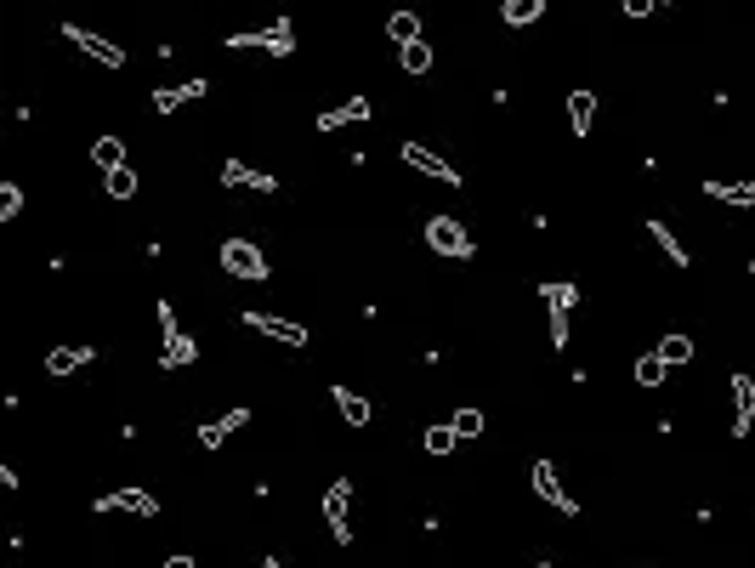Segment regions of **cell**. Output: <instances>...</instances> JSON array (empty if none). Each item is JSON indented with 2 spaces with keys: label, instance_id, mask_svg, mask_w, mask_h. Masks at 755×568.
Here are the masks:
<instances>
[{
  "label": "cell",
  "instance_id": "obj_1",
  "mask_svg": "<svg viewBox=\"0 0 755 568\" xmlns=\"http://www.w3.org/2000/svg\"><path fill=\"white\" fill-rule=\"evenodd\" d=\"M154 319H159V364H165V370H188L199 358V341L182 330L171 302H154Z\"/></svg>",
  "mask_w": 755,
  "mask_h": 568
},
{
  "label": "cell",
  "instance_id": "obj_2",
  "mask_svg": "<svg viewBox=\"0 0 755 568\" xmlns=\"http://www.w3.org/2000/svg\"><path fill=\"white\" fill-rule=\"evenodd\" d=\"M228 52H273V57H296V23L273 18L267 29H233Z\"/></svg>",
  "mask_w": 755,
  "mask_h": 568
},
{
  "label": "cell",
  "instance_id": "obj_3",
  "mask_svg": "<svg viewBox=\"0 0 755 568\" xmlns=\"http://www.w3.org/2000/svg\"><path fill=\"white\" fill-rule=\"evenodd\" d=\"M540 302L545 313H551V347H568V336H574V307H580V284H540Z\"/></svg>",
  "mask_w": 755,
  "mask_h": 568
},
{
  "label": "cell",
  "instance_id": "obj_4",
  "mask_svg": "<svg viewBox=\"0 0 755 568\" xmlns=\"http://www.w3.org/2000/svg\"><path fill=\"white\" fill-rule=\"evenodd\" d=\"M426 245H432V256H455V262H472L477 256V239L455 216H432V222H426Z\"/></svg>",
  "mask_w": 755,
  "mask_h": 568
},
{
  "label": "cell",
  "instance_id": "obj_5",
  "mask_svg": "<svg viewBox=\"0 0 755 568\" xmlns=\"http://www.w3.org/2000/svg\"><path fill=\"white\" fill-rule=\"evenodd\" d=\"M222 267H228V279H245V284H262L273 273L256 239H222Z\"/></svg>",
  "mask_w": 755,
  "mask_h": 568
},
{
  "label": "cell",
  "instance_id": "obj_6",
  "mask_svg": "<svg viewBox=\"0 0 755 568\" xmlns=\"http://www.w3.org/2000/svg\"><path fill=\"white\" fill-rule=\"evenodd\" d=\"M63 40H69L74 52H86L97 69H125V52L114 46L108 35H97V29H86V23H63Z\"/></svg>",
  "mask_w": 755,
  "mask_h": 568
},
{
  "label": "cell",
  "instance_id": "obj_7",
  "mask_svg": "<svg viewBox=\"0 0 755 568\" xmlns=\"http://www.w3.org/2000/svg\"><path fill=\"white\" fill-rule=\"evenodd\" d=\"M239 324L256 330V336H267V341H279V347H307V330H301L296 319H279V313H256V307H245Z\"/></svg>",
  "mask_w": 755,
  "mask_h": 568
},
{
  "label": "cell",
  "instance_id": "obj_8",
  "mask_svg": "<svg viewBox=\"0 0 755 568\" xmlns=\"http://www.w3.org/2000/svg\"><path fill=\"white\" fill-rule=\"evenodd\" d=\"M324 523H330L335 546H352V483L347 478H335L324 489Z\"/></svg>",
  "mask_w": 755,
  "mask_h": 568
},
{
  "label": "cell",
  "instance_id": "obj_9",
  "mask_svg": "<svg viewBox=\"0 0 755 568\" xmlns=\"http://www.w3.org/2000/svg\"><path fill=\"white\" fill-rule=\"evenodd\" d=\"M528 483H534V495L551 506V512H562V517H580V500L562 489V478H557V466L551 461H534V472H528Z\"/></svg>",
  "mask_w": 755,
  "mask_h": 568
},
{
  "label": "cell",
  "instance_id": "obj_10",
  "mask_svg": "<svg viewBox=\"0 0 755 568\" xmlns=\"http://www.w3.org/2000/svg\"><path fill=\"white\" fill-rule=\"evenodd\" d=\"M398 160H404L409 171H421V177H432V182H455V188H460V171H455L449 160H443V154H432L426 142H404V148H398Z\"/></svg>",
  "mask_w": 755,
  "mask_h": 568
},
{
  "label": "cell",
  "instance_id": "obj_11",
  "mask_svg": "<svg viewBox=\"0 0 755 568\" xmlns=\"http://www.w3.org/2000/svg\"><path fill=\"white\" fill-rule=\"evenodd\" d=\"M91 512H137V517H159V500L148 495V489H114V495H97L91 500Z\"/></svg>",
  "mask_w": 755,
  "mask_h": 568
},
{
  "label": "cell",
  "instance_id": "obj_12",
  "mask_svg": "<svg viewBox=\"0 0 755 568\" xmlns=\"http://www.w3.org/2000/svg\"><path fill=\"white\" fill-rule=\"evenodd\" d=\"M727 392H733V438H750V426H755V381L750 375H727Z\"/></svg>",
  "mask_w": 755,
  "mask_h": 568
},
{
  "label": "cell",
  "instance_id": "obj_13",
  "mask_svg": "<svg viewBox=\"0 0 755 568\" xmlns=\"http://www.w3.org/2000/svg\"><path fill=\"white\" fill-rule=\"evenodd\" d=\"M222 188H245V194H279V182L267 177V171H256V165H245V160H228L222 165Z\"/></svg>",
  "mask_w": 755,
  "mask_h": 568
},
{
  "label": "cell",
  "instance_id": "obj_14",
  "mask_svg": "<svg viewBox=\"0 0 755 568\" xmlns=\"http://www.w3.org/2000/svg\"><path fill=\"white\" fill-rule=\"evenodd\" d=\"M205 91H211V80H182V86H159L154 91V108L159 114H176V108H188V103H199V97H205Z\"/></svg>",
  "mask_w": 755,
  "mask_h": 568
},
{
  "label": "cell",
  "instance_id": "obj_15",
  "mask_svg": "<svg viewBox=\"0 0 755 568\" xmlns=\"http://www.w3.org/2000/svg\"><path fill=\"white\" fill-rule=\"evenodd\" d=\"M704 194L716 199V205H727V211H755V177L750 182H704Z\"/></svg>",
  "mask_w": 755,
  "mask_h": 568
},
{
  "label": "cell",
  "instance_id": "obj_16",
  "mask_svg": "<svg viewBox=\"0 0 755 568\" xmlns=\"http://www.w3.org/2000/svg\"><path fill=\"white\" fill-rule=\"evenodd\" d=\"M245 421H250V409H245V404H239V409H228L222 421H205V426L194 432V438H199V449H222V444H228V438H233V432H239Z\"/></svg>",
  "mask_w": 755,
  "mask_h": 568
},
{
  "label": "cell",
  "instance_id": "obj_17",
  "mask_svg": "<svg viewBox=\"0 0 755 568\" xmlns=\"http://www.w3.org/2000/svg\"><path fill=\"white\" fill-rule=\"evenodd\" d=\"M91 347H52V353H46V375H52V381H69V375H80L91 364Z\"/></svg>",
  "mask_w": 755,
  "mask_h": 568
},
{
  "label": "cell",
  "instance_id": "obj_18",
  "mask_svg": "<svg viewBox=\"0 0 755 568\" xmlns=\"http://www.w3.org/2000/svg\"><path fill=\"white\" fill-rule=\"evenodd\" d=\"M369 114H375V108H369L364 97H347V103H335L318 114V131H341V125H358V120H369Z\"/></svg>",
  "mask_w": 755,
  "mask_h": 568
},
{
  "label": "cell",
  "instance_id": "obj_19",
  "mask_svg": "<svg viewBox=\"0 0 755 568\" xmlns=\"http://www.w3.org/2000/svg\"><path fill=\"white\" fill-rule=\"evenodd\" d=\"M330 398H335V409H341V421H347V426H369V415H375V409H369V398H364V392L341 387V381H335V387H330Z\"/></svg>",
  "mask_w": 755,
  "mask_h": 568
},
{
  "label": "cell",
  "instance_id": "obj_20",
  "mask_svg": "<svg viewBox=\"0 0 755 568\" xmlns=\"http://www.w3.org/2000/svg\"><path fill=\"white\" fill-rule=\"evenodd\" d=\"M545 6H551V0H500V23H506V29H528V23L545 18Z\"/></svg>",
  "mask_w": 755,
  "mask_h": 568
},
{
  "label": "cell",
  "instance_id": "obj_21",
  "mask_svg": "<svg viewBox=\"0 0 755 568\" xmlns=\"http://www.w3.org/2000/svg\"><path fill=\"white\" fill-rule=\"evenodd\" d=\"M568 125H574V137H591V125H597V97L591 91H568Z\"/></svg>",
  "mask_w": 755,
  "mask_h": 568
},
{
  "label": "cell",
  "instance_id": "obj_22",
  "mask_svg": "<svg viewBox=\"0 0 755 568\" xmlns=\"http://www.w3.org/2000/svg\"><path fill=\"white\" fill-rule=\"evenodd\" d=\"M455 444H460V432H455L449 421H432V426L421 432V449L432 455V461H443V455H455Z\"/></svg>",
  "mask_w": 755,
  "mask_h": 568
},
{
  "label": "cell",
  "instance_id": "obj_23",
  "mask_svg": "<svg viewBox=\"0 0 755 568\" xmlns=\"http://www.w3.org/2000/svg\"><path fill=\"white\" fill-rule=\"evenodd\" d=\"M648 239H653V245H659V250H665V256H670V262H676V267H693V250H687L682 239H676V233H670L665 222H659V216H653V222H648Z\"/></svg>",
  "mask_w": 755,
  "mask_h": 568
},
{
  "label": "cell",
  "instance_id": "obj_24",
  "mask_svg": "<svg viewBox=\"0 0 755 568\" xmlns=\"http://www.w3.org/2000/svg\"><path fill=\"white\" fill-rule=\"evenodd\" d=\"M387 35H392V46L404 52V46H415L421 40V12H392L387 18Z\"/></svg>",
  "mask_w": 755,
  "mask_h": 568
},
{
  "label": "cell",
  "instance_id": "obj_25",
  "mask_svg": "<svg viewBox=\"0 0 755 568\" xmlns=\"http://www.w3.org/2000/svg\"><path fill=\"white\" fill-rule=\"evenodd\" d=\"M659 358H665L670 370H682V364H693V336H687V330H670V336L659 341Z\"/></svg>",
  "mask_w": 755,
  "mask_h": 568
},
{
  "label": "cell",
  "instance_id": "obj_26",
  "mask_svg": "<svg viewBox=\"0 0 755 568\" xmlns=\"http://www.w3.org/2000/svg\"><path fill=\"white\" fill-rule=\"evenodd\" d=\"M665 375H670V364H665V358H659V353H642V358H636V387H665Z\"/></svg>",
  "mask_w": 755,
  "mask_h": 568
},
{
  "label": "cell",
  "instance_id": "obj_27",
  "mask_svg": "<svg viewBox=\"0 0 755 568\" xmlns=\"http://www.w3.org/2000/svg\"><path fill=\"white\" fill-rule=\"evenodd\" d=\"M91 160L103 165V171H120V165H131V160H125V142H120V137H97V142H91Z\"/></svg>",
  "mask_w": 755,
  "mask_h": 568
},
{
  "label": "cell",
  "instance_id": "obj_28",
  "mask_svg": "<svg viewBox=\"0 0 755 568\" xmlns=\"http://www.w3.org/2000/svg\"><path fill=\"white\" fill-rule=\"evenodd\" d=\"M449 426H455L460 444H466V438H483V426H489V421H483V409L466 404V409H455V415H449Z\"/></svg>",
  "mask_w": 755,
  "mask_h": 568
},
{
  "label": "cell",
  "instance_id": "obj_29",
  "mask_svg": "<svg viewBox=\"0 0 755 568\" xmlns=\"http://www.w3.org/2000/svg\"><path fill=\"white\" fill-rule=\"evenodd\" d=\"M398 69H404V74H426V69H432V46H426V40L404 46V52H398Z\"/></svg>",
  "mask_w": 755,
  "mask_h": 568
},
{
  "label": "cell",
  "instance_id": "obj_30",
  "mask_svg": "<svg viewBox=\"0 0 755 568\" xmlns=\"http://www.w3.org/2000/svg\"><path fill=\"white\" fill-rule=\"evenodd\" d=\"M108 199H137V165L108 171Z\"/></svg>",
  "mask_w": 755,
  "mask_h": 568
},
{
  "label": "cell",
  "instance_id": "obj_31",
  "mask_svg": "<svg viewBox=\"0 0 755 568\" xmlns=\"http://www.w3.org/2000/svg\"><path fill=\"white\" fill-rule=\"evenodd\" d=\"M23 216V188L18 182H0V222H18Z\"/></svg>",
  "mask_w": 755,
  "mask_h": 568
},
{
  "label": "cell",
  "instance_id": "obj_32",
  "mask_svg": "<svg viewBox=\"0 0 755 568\" xmlns=\"http://www.w3.org/2000/svg\"><path fill=\"white\" fill-rule=\"evenodd\" d=\"M619 6H625V18H648L653 12V0H619Z\"/></svg>",
  "mask_w": 755,
  "mask_h": 568
},
{
  "label": "cell",
  "instance_id": "obj_33",
  "mask_svg": "<svg viewBox=\"0 0 755 568\" xmlns=\"http://www.w3.org/2000/svg\"><path fill=\"white\" fill-rule=\"evenodd\" d=\"M165 568H199V563H194V557H182V551H176V557H171Z\"/></svg>",
  "mask_w": 755,
  "mask_h": 568
},
{
  "label": "cell",
  "instance_id": "obj_34",
  "mask_svg": "<svg viewBox=\"0 0 755 568\" xmlns=\"http://www.w3.org/2000/svg\"><path fill=\"white\" fill-rule=\"evenodd\" d=\"M262 568H290V563H284V557H262Z\"/></svg>",
  "mask_w": 755,
  "mask_h": 568
},
{
  "label": "cell",
  "instance_id": "obj_35",
  "mask_svg": "<svg viewBox=\"0 0 755 568\" xmlns=\"http://www.w3.org/2000/svg\"><path fill=\"white\" fill-rule=\"evenodd\" d=\"M534 568H557V563H551V557H540V563H534Z\"/></svg>",
  "mask_w": 755,
  "mask_h": 568
},
{
  "label": "cell",
  "instance_id": "obj_36",
  "mask_svg": "<svg viewBox=\"0 0 755 568\" xmlns=\"http://www.w3.org/2000/svg\"><path fill=\"white\" fill-rule=\"evenodd\" d=\"M653 6H670V0H653Z\"/></svg>",
  "mask_w": 755,
  "mask_h": 568
}]
</instances>
